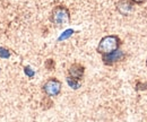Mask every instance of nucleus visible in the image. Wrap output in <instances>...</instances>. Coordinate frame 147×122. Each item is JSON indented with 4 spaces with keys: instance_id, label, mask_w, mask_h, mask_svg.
Instances as JSON below:
<instances>
[{
    "instance_id": "obj_16",
    "label": "nucleus",
    "mask_w": 147,
    "mask_h": 122,
    "mask_svg": "<svg viewBox=\"0 0 147 122\" xmlns=\"http://www.w3.org/2000/svg\"><path fill=\"white\" fill-rule=\"evenodd\" d=\"M146 66H147V59H146Z\"/></svg>"
},
{
    "instance_id": "obj_7",
    "label": "nucleus",
    "mask_w": 147,
    "mask_h": 122,
    "mask_svg": "<svg viewBox=\"0 0 147 122\" xmlns=\"http://www.w3.org/2000/svg\"><path fill=\"white\" fill-rule=\"evenodd\" d=\"M67 84L69 85V87H71L73 89H78L80 87V82L79 80H76L71 77H67Z\"/></svg>"
},
{
    "instance_id": "obj_1",
    "label": "nucleus",
    "mask_w": 147,
    "mask_h": 122,
    "mask_svg": "<svg viewBox=\"0 0 147 122\" xmlns=\"http://www.w3.org/2000/svg\"><path fill=\"white\" fill-rule=\"evenodd\" d=\"M121 45H122V41L118 35H107L102 37L101 41L98 42L96 51L101 55H105L119 50Z\"/></svg>"
},
{
    "instance_id": "obj_4",
    "label": "nucleus",
    "mask_w": 147,
    "mask_h": 122,
    "mask_svg": "<svg viewBox=\"0 0 147 122\" xmlns=\"http://www.w3.org/2000/svg\"><path fill=\"white\" fill-rule=\"evenodd\" d=\"M126 57L125 52L122 50H117V51H113L112 53L109 54H105V55H102V61L105 66H113L118 62H120L121 60H123V58Z\"/></svg>"
},
{
    "instance_id": "obj_5",
    "label": "nucleus",
    "mask_w": 147,
    "mask_h": 122,
    "mask_svg": "<svg viewBox=\"0 0 147 122\" xmlns=\"http://www.w3.org/2000/svg\"><path fill=\"white\" fill-rule=\"evenodd\" d=\"M85 75V67L82 65V63H78V62H75L73 63L69 69H68V76L71 77L76 80H82L83 77Z\"/></svg>"
},
{
    "instance_id": "obj_9",
    "label": "nucleus",
    "mask_w": 147,
    "mask_h": 122,
    "mask_svg": "<svg viewBox=\"0 0 147 122\" xmlns=\"http://www.w3.org/2000/svg\"><path fill=\"white\" fill-rule=\"evenodd\" d=\"M11 57V51L5 47H0V58L1 59H9Z\"/></svg>"
},
{
    "instance_id": "obj_13",
    "label": "nucleus",
    "mask_w": 147,
    "mask_h": 122,
    "mask_svg": "<svg viewBox=\"0 0 147 122\" xmlns=\"http://www.w3.org/2000/svg\"><path fill=\"white\" fill-rule=\"evenodd\" d=\"M135 88H136V90H144V89H147V84H143L140 82H137Z\"/></svg>"
},
{
    "instance_id": "obj_3",
    "label": "nucleus",
    "mask_w": 147,
    "mask_h": 122,
    "mask_svg": "<svg viewBox=\"0 0 147 122\" xmlns=\"http://www.w3.org/2000/svg\"><path fill=\"white\" fill-rule=\"evenodd\" d=\"M61 88H62V83L55 77H51L43 84L42 92L45 94V96L55 97L61 93Z\"/></svg>"
},
{
    "instance_id": "obj_6",
    "label": "nucleus",
    "mask_w": 147,
    "mask_h": 122,
    "mask_svg": "<svg viewBox=\"0 0 147 122\" xmlns=\"http://www.w3.org/2000/svg\"><path fill=\"white\" fill-rule=\"evenodd\" d=\"M134 2L131 0H118L117 2V10L123 15V16H128L131 14V11L134 10Z\"/></svg>"
},
{
    "instance_id": "obj_12",
    "label": "nucleus",
    "mask_w": 147,
    "mask_h": 122,
    "mask_svg": "<svg viewBox=\"0 0 147 122\" xmlns=\"http://www.w3.org/2000/svg\"><path fill=\"white\" fill-rule=\"evenodd\" d=\"M44 66H45V68L48 70H55V60H53V59H48V60L45 61Z\"/></svg>"
},
{
    "instance_id": "obj_14",
    "label": "nucleus",
    "mask_w": 147,
    "mask_h": 122,
    "mask_svg": "<svg viewBox=\"0 0 147 122\" xmlns=\"http://www.w3.org/2000/svg\"><path fill=\"white\" fill-rule=\"evenodd\" d=\"M134 3H136V5H143V3H145L147 0H131Z\"/></svg>"
},
{
    "instance_id": "obj_11",
    "label": "nucleus",
    "mask_w": 147,
    "mask_h": 122,
    "mask_svg": "<svg viewBox=\"0 0 147 122\" xmlns=\"http://www.w3.org/2000/svg\"><path fill=\"white\" fill-rule=\"evenodd\" d=\"M24 73L28 77V78H33L35 76V71L32 69L30 66H25L24 67Z\"/></svg>"
},
{
    "instance_id": "obj_2",
    "label": "nucleus",
    "mask_w": 147,
    "mask_h": 122,
    "mask_svg": "<svg viewBox=\"0 0 147 122\" xmlns=\"http://www.w3.org/2000/svg\"><path fill=\"white\" fill-rule=\"evenodd\" d=\"M50 22L55 27H63L70 23V11L63 5H58L51 10Z\"/></svg>"
},
{
    "instance_id": "obj_10",
    "label": "nucleus",
    "mask_w": 147,
    "mask_h": 122,
    "mask_svg": "<svg viewBox=\"0 0 147 122\" xmlns=\"http://www.w3.org/2000/svg\"><path fill=\"white\" fill-rule=\"evenodd\" d=\"M41 105H42V107H44V105H47L45 106V110L47 109H49V107H51L53 103H52V101H51V98L49 97V96H44L43 98H42V101H41Z\"/></svg>"
},
{
    "instance_id": "obj_15",
    "label": "nucleus",
    "mask_w": 147,
    "mask_h": 122,
    "mask_svg": "<svg viewBox=\"0 0 147 122\" xmlns=\"http://www.w3.org/2000/svg\"><path fill=\"white\" fill-rule=\"evenodd\" d=\"M0 73H1V68H0Z\"/></svg>"
},
{
    "instance_id": "obj_8",
    "label": "nucleus",
    "mask_w": 147,
    "mask_h": 122,
    "mask_svg": "<svg viewBox=\"0 0 147 122\" xmlns=\"http://www.w3.org/2000/svg\"><path fill=\"white\" fill-rule=\"evenodd\" d=\"M75 33V31H74L73 28H68V30H66L62 34L60 35L59 37H58V41L59 42H61V41H65V40H67V38H69L71 35Z\"/></svg>"
}]
</instances>
